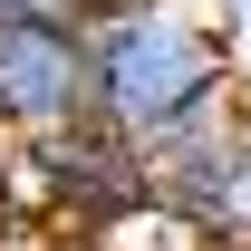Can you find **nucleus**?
Here are the masks:
<instances>
[{
	"label": "nucleus",
	"mask_w": 251,
	"mask_h": 251,
	"mask_svg": "<svg viewBox=\"0 0 251 251\" xmlns=\"http://www.w3.org/2000/svg\"><path fill=\"white\" fill-rule=\"evenodd\" d=\"M87 39H97V106L116 126H135V135H164V126L242 97L222 20L184 10V0H135L116 20H87Z\"/></svg>",
	"instance_id": "obj_1"
},
{
	"label": "nucleus",
	"mask_w": 251,
	"mask_h": 251,
	"mask_svg": "<svg viewBox=\"0 0 251 251\" xmlns=\"http://www.w3.org/2000/svg\"><path fill=\"white\" fill-rule=\"evenodd\" d=\"M97 116V39L77 10H0V126L49 135Z\"/></svg>",
	"instance_id": "obj_2"
},
{
	"label": "nucleus",
	"mask_w": 251,
	"mask_h": 251,
	"mask_svg": "<svg viewBox=\"0 0 251 251\" xmlns=\"http://www.w3.org/2000/svg\"><path fill=\"white\" fill-rule=\"evenodd\" d=\"M29 174L58 193L68 213H87V222L116 213V203H135V193H155V155H145V135L116 126L106 106L49 126V135H29Z\"/></svg>",
	"instance_id": "obj_3"
},
{
	"label": "nucleus",
	"mask_w": 251,
	"mask_h": 251,
	"mask_svg": "<svg viewBox=\"0 0 251 251\" xmlns=\"http://www.w3.org/2000/svg\"><path fill=\"white\" fill-rule=\"evenodd\" d=\"M58 10H77V20H116V10H135V0H58Z\"/></svg>",
	"instance_id": "obj_4"
},
{
	"label": "nucleus",
	"mask_w": 251,
	"mask_h": 251,
	"mask_svg": "<svg viewBox=\"0 0 251 251\" xmlns=\"http://www.w3.org/2000/svg\"><path fill=\"white\" fill-rule=\"evenodd\" d=\"M49 251H116L106 232H68V242H49Z\"/></svg>",
	"instance_id": "obj_5"
},
{
	"label": "nucleus",
	"mask_w": 251,
	"mask_h": 251,
	"mask_svg": "<svg viewBox=\"0 0 251 251\" xmlns=\"http://www.w3.org/2000/svg\"><path fill=\"white\" fill-rule=\"evenodd\" d=\"M0 10H58V0H0Z\"/></svg>",
	"instance_id": "obj_6"
},
{
	"label": "nucleus",
	"mask_w": 251,
	"mask_h": 251,
	"mask_svg": "<svg viewBox=\"0 0 251 251\" xmlns=\"http://www.w3.org/2000/svg\"><path fill=\"white\" fill-rule=\"evenodd\" d=\"M232 10H251V0H213V20H232Z\"/></svg>",
	"instance_id": "obj_7"
}]
</instances>
